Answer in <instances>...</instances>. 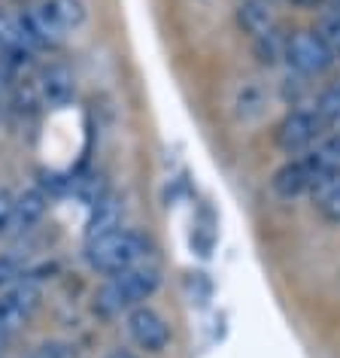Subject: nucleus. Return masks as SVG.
Returning a JSON list of instances; mask_svg holds the SVG:
<instances>
[{"instance_id":"obj_8","label":"nucleus","mask_w":340,"mask_h":358,"mask_svg":"<svg viewBox=\"0 0 340 358\" xmlns=\"http://www.w3.org/2000/svg\"><path fill=\"white\" fill-rule=\"evenodd\" d=\"M37 97L46 106H67L76 97V76L64 64H46L37 73Z\"/></svg>"},{"instance_id":"obj_13","label":"nucleus","mask_w":340,"mask_h":358,"mask_svg":"<svg viewBox=\"0 0 340 358\" xmlns=\"http://www.w3.org/2000/svg\"><path fill=\"white\" fill-rule=\"evenodd\" d=\"M46 216V194L40 189H28L15 194V228L13 231H31Z\"/></svg>"},{"instance_id":"obj_5","label":"nucleus","mask_w":340,"mask_h":358,"mask_svg":"<svg viewBox=\"0 0 340 358\" xmlns=\"http://www.w3.org/2000/svg\"><path fill=\"white\" fill-rule=\"evenodd\" d=\"M334 52L325 43L319 31L301 28L285 37V64H289L298 76H322L334 64Z\"/></svg>"},{"instance_id":"obj_19","label":"nucleus","mask_w":340,"mask_h":358,"mask_svg":"<svg viewBox=\"0 0 340 358\" xmlns=\"http://www.w3.org/2000/svg\"><path fill=\"white\" fill-rule=\"evenodd\" d=\"M6 115V92H3V83H0V122Z\"/></svg>"},{"instance_id":"obj_3","label":"nucleus","mask_w":340,"mask_h":358,"mask_svg":"<svg viewBox=\"0 0 340 358\" xmlns=\"http://www.w3.org/2000/svg\"><path fill=\"white\" fill-rule=\"evenodd\" d=\"M149 249H152V243L146 234H140V231H134V228H119V231H113V234L85 240L83 258L94 273L115 276V273H125V271H131V267L149 262Z\"/></svg>"},{"instance_id":"obj_1","label":"nucleus","mask_w":340,"mask_h":358,"mask_svg":"<svg viewBox=\"0 0 340 358\" xmlns=\"http://www.w3.org/2000/svg\"><path fill=\"white\" fill-rule=\"evenodd\" d=\"M88 19L85 0H31L22 13L24 31L37 49L58 46Z\"/></svg>"},{"instance_id":"obj_17","label":"nucleus","mask_w":340,"mask_h":358,"mask_svg":"<svg viewBox=\"0 0 340 358\" xmlns=\"http://www.w3.org/2000/svg\"><path fill=\"white\" fill-rule=\"evenodd\" d=\"M24 358H73V352H70L64 343H43V346H37L34 352H28Z\"/></svg>"},{"instance_id":"obj_14","label":"nucleus","mask_w":340,"mask_h":358,"mask_svg":"<svg viewBox=\"0 0 340 358\" xmlns=\"http://www.w3.org/2000/svg\"><path fill=\"white\" fill-rule=\"evenodd\" d=\"M316 113L325 128H340V83L328 85L316 101Z\"/></svg>"},{"instance_id":"obj_10","label":"nucleus","mask_w":340,"mask_h":358,"mask_svg":"<svg viewBox=\"0 0 340 358\" xmlns=\"http://www.w3.org/2000/svg\"><path fill=\"white\" fill-rule=\"evenodd\" d=\"M237 24L253 43L267 37V34H274V31H280L276 13L271 10L267 0H243V3L237 6Z\"/></svg>"},{"instance_id":"obj_18","label":"nucleus","mask_w":340,"mask_h":358,"mask_svg":"<svg viewBox=\"0 0 340 358\" xmlns=\"http://www.w3.org/2000/svg\"><path fill=\"white\" fill-rule=\"evenodd\" d=\"M289 3H295V6H304V10H313V6H322L325 0H289Z\"/></svg>"},{"instance_id":"obj_4","label":"nucleus","mask_w":340,"mask_h":358,"mask_svg":"<svg viewBox=\"0 0 340 358\" xmlns=\"http://www.w3.org/2000/svg\"><path fill=\"white\" fill-rule=\"evenodd\" d=\"M43 301V285L34 276L15 280L6 292H0V346L13 340L34 319Z\"/></svg>"},{"instance_id":"obj_20","label":"nucleus","mask_w":340,"mask_h":358,"mask_svg":"<svg viewBox=\"0 0 340 358\" xmlns=\"http://www.w3.org/2000/svg\"><path fill=\"white\" fill-rule=\"evenodd\" d=\"M337 3H340V0H337Z\"/></svg>"},{"instance_id":"obj_12","label":"nucleus","mask_w":340,"mask_h":358,"mask_svg":"<svg viewBox=\"0 0 340 358\" xmlns=\"http://www.w3.org/2000/svg\"><path fill=\"white\" fill-rule=\"evenodd\" d=\"M310 198L316 203V213L328 222V225H340V173L316 182V189L310 192Z\"/></svg>"},{"instance_id":"obj_6","label":"nucleus","mask_w":340,"mask_h":358,"mask_svg":"<svg viewBox=\"0 0 340 358\" xmlns=\"http://www.w3.org/2000/svg\"><path fill=\"white\" fill-rule=\"evenodd\" d=\"M322 119L316 110H292L274 128V143L285 155H304L322 137Z\"/></svg>"},{"instance_id":"obj_2","label":"nucleus","mask_w":340,"mask_h":358,"mask_svg":"<svg viewBox=\"0 0 340 358\" xmlns=\"http://www.w3.org/2000/svg\"><path fill=\"white\" fill-rule=\"evenodd\" d=\"M158 285H161V267L152 262H143L125 273L106 276V282L94 294V310L106 319L122 316V313L146 303L158 292Z\"/></svg>"},{"instance_id":"obj_7","label":"nucleus","mask_w":340,"mask_h":358,"mask_svg":"<svg viewBox=\"0 0 340 358\" xmlns=\"http://www.w3.org/2000/svg\"><path fill=\"white\" fill-rule=\"evenodd\" d=\"M125 331H128V337L134 340V346H140L143 352H164L170 346V322L161 316L155 307H149V303H140V307H134L125 313Z\"/></svg>"},{"instance_id":"obj_9","label":"nucleus","mask_w":340,"mask_h":358,"mask_svg":"<svg viewBox=\"0 0 340 358\" xmlns=\"http://www.w3.org/2000/svg\"><path fill=\"white\" fill-rule=\"evenodd\" d=\"M313 185H316V176H313V170L307 161H304V155L285 161L271 176V189L276 198H283V201H295V198H301V194H310Z\"/></svg>"},{"instance_id":"obj_16","label":"nucleus","mask_w":340,"mask_h":358,"mask_svg":"<svg viewBox=\"0 0 340 358\" xmlns=\"http://www.w3.org/2000/svg\"><path fill=\"white\" fill-rule=\"evenodd\" d=\"M319 34H322V37H325V43L331 46V52H334V58H340V10L322 19V24H319Z\"/></svg>"},{"instance_id":"obj_11","label":"nucleus","mask_w":340,"mask_h":358,"mask_svg":"<svg viewBox=\"0 0 340 358\" xmlns=\"http://www.w3.org/2000/svg\"><path fill=\"white\" fill-rule=\"evenodd\" d=\"M122 216H125V207L115 194H97V201L92 207V219H88V228H85V240H94V237L119 231Z\"/></svg>"},{"instance_id":"obj_15","label":"nucleus","mask_w":340,"mask_h":358,"mask_svg":"<svg viewBox=\"0 0 340 358\" xmlns=\"http://www.w3.org/2000/svg\"><path fill=\"white\" fill-rule=\"evenodd\" d=\"M15 228V194L0 189V237H6Z\"/></svg>"}]
</instances>
